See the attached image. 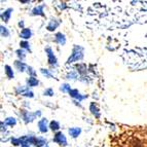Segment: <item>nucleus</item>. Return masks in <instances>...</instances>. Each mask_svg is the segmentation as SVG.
<instances>
[{
  "label": "nucleus",
  "mask_w": 147,
  "mask_h": 147,
  "mask_svg": "<svg viewBox=\"0 0 147 147\" xmlns=\"http://www.w3.org/2000/svg\"><path fill=\"white\" fill-rule=\"evenodd\" d=\"M44 144H47V141L42 138H36V141H35V146L37 147H41Z\"/></svg>",
  "instance_id": "nucleus-16"
},
{
  "label": "nucleus",
  "mask_w": 147,
  "mask_h": 147,
  "mask_svg": "<svg viewBox=\"0 0 147 147\" xmlns=\"http://www.w3.org/2000/svg\"><path fill=\"white\" fill-rule=\"evenodd\" d=\"M15 65H16V67H17V69L19 70V71H21V72H23V71H25V69L27 68V66L25 65L23 62H20V61H17L15 63Z\"/></svg>",
  "instance_id": "nucleus-13"
},
{
  "label": "nucleus",
  "mask_w": 147,
  "mask_h": 147,
  "mask_svg": "<svg viewBox=\"0 0 147 147\" xmlns=\"http://www.w3.org/2000/svg\"><path fill=\"white\" fill-rule=\"evenodd\" d=\"M28 84H29V86H36L38 84V80L32 76V77H29V79H28Z\"/></svg>",
  "instance_id": "nucleus-15"
},
{
  "label": "nucleus",
  "mask_w": 147,
  "mask_h": 147,
  "mask_svg": "<svg viewBox=\"0 0 147 147\" xmlns=\"http://www.w3.org/2000/svg\"><path fill=\"white\" fill-rule=\"evenodd\" d=\"M61 91L64 92V93H67V92H70L71 91V88H70V86H69L68 84H64L63 86H61Z\"/></svg>",
  "instance_id": "nucleus-20"
},
{
  "label": "nucleus",
  "mask_w": 147,
  "mask_h": 147,
  "mask_svg": "<svg viewBox=\"0 0 147 147\" xmlns=\"http://www.w3.org/2000/svg\"><path fill=\"white\" fill-rule=\"evenodd\" d=\"M84 58V49L79 45H74L73 49H72V54L70 56V58L68 59V62L67 63H73V62L78 61V60H81Z\"/></svg>",
  "instance_id": "nucleus-1"
},
{
  "label": "nucleus",
  "mask_w": 147,
  "mask_h": 147,
  "mask_svg": "<svg viewBox=\"0 0 147 147\" xmlns=\"http://www.w3.org/2000/svg\"><path fill=\"white\" fill-rule=\"evenodd\" d=\"M16 119L13 117H7L6 119H5V123L8 125H16Z\"/></svg>",
  "instance_id": "nucleus-18"
},
{
  "label": "nucleus",
  "mask_w": 147,
  "mask_h": 147,
  "mask_svg": "<svg viewBox=\"0 0 147 147\" xmlns=\"http://www.w3.org/2000/svg\"><path fill=\"white\" fill-rule=\"evenodd\" d=\"M44 95L53 96V95H54V91H53L52 88H47V90H45V91H44Z\"/></svg>",
  "instance_id": "nucleus-27"
},
{
  "label": "nucleus",
  "mask_w": 147,
  "mask_h": 147,
  "mask_svg": "<svg viewBox=\"0 0 147 147\" xmlns=\"http://www.w3.org/2000/svg\"><path fill=\"white\" fill-rule=\"evenodd\" d=\"M45 51H47V57H49V63L51 64V65H57V58L54 55V53H53L52 49H51V47H47Z\"/></svg>",
  "instance_id": "nucleus-3"
},
{
  "label": "nucleus",
  "mask_w": 147,
  "mask_h": 147,
  "mask_svg": "<svg viewBox=\"0 0 147 147\" xmlns=\"http://www.w3.org/2000/svg\"><path fill=\"white\" fill-rule=\"evenodd\" d=\"M54 141L57 143H59L60 145H63V146H66L67 145L66 137H65L64 134H62V133H57L56 135H55Z\"/></svg>",
  "instance_id": "nucleus-2"
},
{
  "label": "nucleus",
  "mask_w": 147,
  "mask_h": 147,
  "mask_svg": "<svg viewBox=\"0 0 147 147\" xmlns=\"http://www.w3.org/2000/svg\"><path fill=\"white\" fill-rule=\"evenodd\" d=\"M20 45H21V47H24V49L30 51V45H29V43H28L27 41H22L20 43Z\"/></svg>",
  "instance_id": "nucleus-23"
},
{
  "label": "nucleus",
  "mask_w": 147,
  "mask_h": 147,
  "mask_svg": "<svg viewBox=\"0 0 147 147\" xmlns=\"http://www.w3.org/2000/svg\"><path fill=\"white\" fill-rule=\"evenodd\" d=\"M69 94H70V96H71V97H73V98H76V99H78L79 101L84 100V98H86V96H81L80 94H79V92L77 91V90H71V91L69 92Z\"/></svg>",
  "instance_id": "nucleus-7"
},
{
  "label": "nucleus",
  "mask_w": 147,
  "mask_h": 147,
  "mask_svg": "<svg viewBox=\"0 0 147 147\" xmlns=\"http://www.w3.org/2000/svg\"><path fill=\"white\" fill-rule=\"evenodd\" d=\"M90 109H91L92 113H93L96 117H100V112H99L98 107H97V105H96L95 103H92L91 104V106H90Z\"/></svg>",
  "instance_id": "nucleus-12"
},
{
  "label": "nucleus",
  "mask_w": 147,
  "mask_h": 147,
  "mask_svg": "<svg viewBox=\"0 0 147 147\" xmlns=\"http://www.w3.org/2000/svg\"><path fill=\"white\" fill-rule=\"evenodd\" d=\"M31 34H32L31 30L27 29V28H24V29L22 30V32H21V37L24 38V39H28V38H30Z\"/></svg>",
  "instance_id": "nucleus-11"
},
{
  "label": "nucleus",
  "mask_w": 147,
  "mask_h": 147,
  "mask_svg": "<svg viewBox=\"0 0 147 147\" xmlns=\"http://www.w3.org/2000/svg\"><path fill=\"white\" fill-rule=\"evenodd\" d=\"M23 96H26V97H31V98H32V97H33V93H32L31 91H28V90H27V91L23 94Z\"/></svg>",
  "instance_id": "nucleus-28"
},
{
  "label": "nucleus",
  "mask_w": 147,
  "mask_h": 147,
  "mask_svg": "<svg viewBox=\"0 0 147 147\" xmlns=\"http://www.w3.org/2000/svg\"><path fill=\"white\" fill-rule=\"evenodd\" d=\"M49 127H51L53 131H57V130H59L60 125H59V123H58V121H52V123H51V125H49Z\"/></svg>",
  "instance_id": "nucleus-19"
},
{
  "label": "nucleus",
  "mask_w": 147,
  "mask_h": 147,
  "mask_svg": "<svg viewBox=\"0 0 147 147\" xmlns=\"http://www.w3.org/2000/svg\"><path fill=\"white\" fill-rule=\"evenodd\" d=\"M35 116H36V113H31L28 112V111H25L23 113V117H24L26 123H29V121H32L33 119H35Z\"/></svg>",
  "instance_id": "nucleus-4"
},
{
  "label": "nucleus",
  "mask_w": 147,
  "mask_h": 147,
  "mask_svg": "<svg viewBox=\"0 0 147 147\" xmlns=\"http://www.w3.org/2000/svg\"><path fill=\"white\" fill-rule=\"evenodd\" d=\"M11 11H12L11 8H8V9H6L5 11H3L2 15H1V19H2L4 22H8L10 15H11Z\"/></svg>",
  "instance_id": "nucleus-9"
},
{
  "label": "nucleus",
  "mask_w": 147,
  "mask_h": 147,
  "mask_svg": "<svg viewBox=\"0 0 147 147\" xmlns=\"http://www.w3.org/2000/svg\"><path fill=\"white\" fill-rule=\"evenodd\" d=\"M17 54H18V57H19L21 60H23L25 57H26V55H25V53L23 52V51H17Z\"/></svg>",
  "instance_id": "nucleus-26"
},
{
  "label": "nucleus",
  "mask_w": 147,
  "mask_h": 147,
  "mask_svg": "<svg viewBox=\"0 0 147 147\" xmlns=\"http://www.w3.org/2000/svg\"><path fill=\"white\" fill-rule=\"evenodd\" d=\"M81 130L79 127H71V129H69V134L70 136H72L73 138H76L77 136L80 134Z\"/></svg>",
  "instance_id": "nucleus-10"
},
{
  "label": "nucleus",
  "mask_w": 147,
  "mask_h": 147,
  "mask_svg": "<svg viewBox=\"0 0 147 147\" xmlns=\"http://www.w3.org/2000/svg\"><path fill=\"white\" fill-rule=\"evenodd\" d=\"M19 25H20V26H22V27H23V25H24V23H23V22H20V24H19Z\"/></svg>",
  "instance_id": "nucleus-31"
},
{
  "label": "nucleus",
  "mask_w": 147,
  "mask_h": 147,
  "mask_svg": "<svg viewBox=\"0 0 147 147\" xmlns=\"http://www.w3.org/2000/svg\"><path fill=\"white\" fill-rule=\"evenodd\" d=\"M47 120L45 118H42L41 120H39V123H38V127H39V130L41 133H47Z\"/></svg>",
  "instance_id": "nucleus-5"
},
{
  "label": "nucleus",
  "mask_w": 147,
  "mask_h": 147,
  "mask_svg": "<svg viewBox=\"0 0 147 147\" xmlns=\"http://www.w3.org/2000/svg\"><path fill=\"white\" fill-rule=\"evenodd\" d=\"M60 8H62V9L66 8V5H65V3H61V5H60Z\"/></svg>",
  "instance_id": "nucleus-30"
},
{
  "label": "nucleus",
  "mask_w": 147,
  "mask_h": 147,
  "mask_svg": "<svg viewBox=\"0 0 147 147\" xmlns=\"http://www.w3.org/2000/svg\"><path fill=\"white\" fill-rule=\"evenodd\" d=\"M33 15H39V16H44L43 13V5H40V6H37L33 9Z\"/></svg>",
  "instance_id": "nucleus-14"
},
{
  "label": "nucleus",
  "mask_w": 147,
  "mask_h": 147,
  "mask_svg": "<svg viewBox=\"0 0 147 147\" xmlns=\"http://www.w3.org/2000/svg\"><path fill=\"white\" fill-rule=\"evenodd\" d=\"M59 25H60V21L59 20L53 19V20L49 22V24L47 25V30H49V31H54V30L56 29Z\"/></svg>",
  "instance_id": "nucleus-6"
},
{
  "label": "nucleus",
  "mask_w": 147,
  "mask_h": 147,
  "mask_svg": "<svg viewBox=\"0 0 147 147\" xmlns=\"http://www.w3.org/2000/svg\"><path fill=\"white\" fill-rule=\"evenodd\" d=\"M28 72H30V74H31V75H35V71H33V69H32L31 67H29V68H28Z\"/></svg>",
  "instance_id": "nucleus-29"
},
{
  "label": "nucleus",
  "mask_w": 147,
  "mask_h": 147,
  "mask_svg": "<svg viewBox=\"0 0 147 147\" xmlns=\"http://www.w3.org/2000/svg\"><path fill=\"white\" fill-rule=\"evenodd\" d=\"M1 35L4 37H7L9 36V32H8L7 28L3 27V26H1Z\"/></svg>",
  "instance_id": "nucleus-22"
},
{
  "label": "nucleus",
  "mask_w": 147,
  "mask_h": 147,
  "mask_svg": "<svg viewBox=\"0 0 147 147\" xmlns=\"http://www.w3.org/2000/svg\"><path fill=\"white\" fill-rule=\"evenodd\" d=\"M56 41L59 44H62V45H63V44H65V42H66V37H65L64 34H62V33H57Z\"/></svg>",
  "instance_id": "nucleus-8"
},
{
  "label": "nucleus",
  "mask_w": 147,
  "mask_h": 147,
  "mask_svg": "<svg viewBox=\"0 0 147 147\" xmlns=\"http://www.w3.org/2000/svg\"><path fill=\"white\" fill-rule=\"evenodd\" d=\"M5 73H6L8 78H12L13 77V71H12V69L9 66H7V65L5 66Z\"/></svg>",
  "instance_id": "nucleus-17"
},
{
  "label": "nucleus",
  "mask_w": 147,
  "mask_h": 147,
  "mask_svg": "<svg viewBox=\"0 0 147 147\" xmlns=\"http://www.w3.org/2000/svg\"><path fill=\"white\" fill-rule=\"evenodd\" d=\"M77 69H78V72L79 73H84L86 71V67L84 64H80V65H77Z\"/></svg>",
  "instance_id": "nucleus-21"
},
{
  "label": "nucleus",
  "mask_w": 147,
  "mask_h": 147,
  "mask_svg": "<svg viewBox=\"0 0 147 147\" xmlns=\"http://www.w3.org/2000/svg\"><path fill=\"white\" fill-rule=\"evenodd\" d=\"M67 77H68L69 79H75V78H77V73H76V72H70V73H68Z\"/></svg>",
  "instance_id": "nucleus-24"
},
{
  "label": "nucleus",
  "mask_w": 147,
  "mask_h": 147,
  "mask_svg": "<svg viewBox=\"0 0 147 147\" xmlns=\"http://www.w3.org/2000/svg\"><path fill=\"white\" fill-rule=\"evenodd\" d=\"M41 73L47 76V77H52L53 76L52 74H51V72H49V70H47V69H41Z\"/></svg>",
  "instance_id": "nucleus-25"
}]
</instances>
